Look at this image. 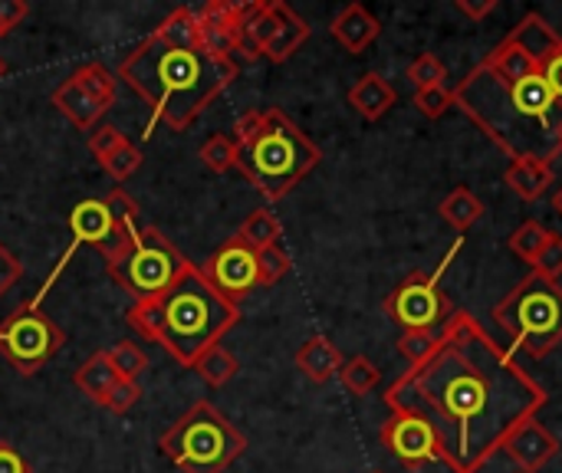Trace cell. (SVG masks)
<instances>
[{"mask_svg": "<svg viewBox=\"0 0 562 473\" xmlns=\"http://www.w3.org/2000/svg\"><path fill=\"white\" fill-rule=\"evenodd\" d=\"M504 454L520 468V473H540L560 454V441L540 418H530L510 435V441L504 444Z\"/></svg>", "mask_w": 562, "mask_h": 473, "instance_id": "5bb4252c", "label": "cell"}, {"mask_svg": "<svg viewBox=\"0 0 562 473\" xmlns=\"http://www.w3.org/2000/svg\"><path fill=\"white\" fill-rule=\"evenodd\" d=\"M533 273H540V277H547V280H557V283H560V277H562L560 234H553V237H550V244L543 247V254H540V257H537V263H533Z\"/></svg>", "mask_w": 562, "mask_h": 473, "instance_id": "8d00e7d4", "label": "cell"}, {"mask_svg": "<svg viewBox=\"0 0 562 473\" xmlns=\"http://www.w3.org/2000/svg\"><path fill=\"white\" fill-rule=\"evenodd\" d=\"M128 138H125V132L122 128H115V125H99L92 135H89V151L95 155V161H105L119 145H125Z\"/></svg>", "mask_w": 562, "mask_h": 473, "instance_id": "d590c367", "label": "cell"}, {"mask_svg": "<svg viewBox=\"0 0 562 473\" xmlns=\"http://www.w3.org/2000/svg\"><path fill=\"white\" fill-rule=\"evenodd\" d=\"M237 237L250 247V250H267V247H277L280 237H283V224L277 221L273 211L267 207H257L244 217V224L237 227Z\"/></svg>", "mask_w": 562, "mask_h": 473, "instance_id": "cb8c5ba5", "label": "cell"}, {"mask_svg": "<svg viewBox=\"0 0 562 473\" xmlns=\"http://www.w3.org/2000/svg\"><path fill=\"white\" fill-rule=\"evenodd\" d=\"M349 105L366 119V122H379L395 102H398V92L389 79H382L379 72H366L356 79V86L346 92Z\"/></svg>", "mask_w": 562, "mask_h": 473, "instance_id": "2e32d148", "label": "cell"}, {"mask_svg": "<svg viewBox=\"0 0 562 473\" xmlns=\"http://www.w3.org/2000/svg\"><path fill=\"white\" fill-rule=\"evenodd\" d=\"M237 76V59L214 56L207 46H175L155 33L132 46L115 66V79H122L135 95H142L151 105V119L142 138H151L158 122H165L171 132L191 128L194 119Z\"/></svg>", "mask_w": 562, "mask_h": 473, "instance_id": "3957f363", "label": "cell"}, {"mask_svg": "<svg viewBox=\"0 0 562 473\" xmlns=\"http://www.w3.org/2000/svg\"><path fill=\"white\" fill-rule=\"evenodd\" d=\"M0 473H30V464L7 441H0Z\"/></svg>", "mask_w": 562, "mask_h": 473, "instance_id": "7bdbcfd3", "label": "cell"}, {"mask_svg": "<svg viewBox=\"0 0 562 473\" xmlns=\"http://www.w3.org/2000/svg\"><path fill=\"white\" fill-rule=\"evenodd\" d=\"M26 13H30V7L23 0H0V36L16 30L26 20Z\"/></svg>", "mask_w": 562, "mask_h": 473, "instance_id": "f35d334b", "label": "cell"}, {"mask_svg": "<svg viewBox=\"0 0 562 473\" xmlns=\"http://www.w3.org/2000/svg\"><path fill=\"white\" fill-rule=\"evenodd\" d=\"M102 165V171L112 178V181H128L142 165H145V155H142V148L138 145H132V142H125V145H119L105 161H99Z\"/></svg>", "mask_w": 562, "mask_h": 473, "instance_id": "f546056e", "label": "cell"}, {"mask_svg": "<svg viewBox=\"0 0 562 473\" xmlns=\"http://www.w3.org/2000/svg\"><path fill=\"white\" fill-rule=\"evenodd\" d=\"M260 122H263V112H257V109L244 112V115L234 122V135H231V138H234L237 145H244L247 138H254V132L260 128Z\"/></svg>", "mask_w": 562, "mask_h": 473, "instance_id": "60d3db41", "label": "cell"}, {"mask_svg": "<svg viewBox=\"0 0 562 473\" xmlns=\"http://www.w3.org/2000/svg\"><path fill=\"white\" fill-rule=\"evenodd\" d=\"M240 306L224 300L194 263L161 296L132 303L125 323L142 339L158 342L178 365L194 369L198 359L240 323Z\"/></svg>", "mask_w": 562, "mask_h": 473, "instance_id": "277c9868", "label": "cell"}, {"mask_svg": "<svg viewBox=\"0 0 562 473\" xmlns=\"http://www.w3.org/2000/svg\"><path fill=\"white\" fill-rule=\"evenodd\" d=\"M553 211H557V214L562 217V184H560V191L553 194Z\"/></svg>", "mask_w": 562, "mask_h": 473, "instance_id": "ee69618b", "label": "cell"}, {"mask_svg": "<svg viewBox=\"0 0 562 473\" xmlns=\"http://www.w3.org/2000/svg\"><path fill=\"white\" fill-rule=\"evenodd\" d=\"M408 79L415 82L418 92H422V89H438V86H445V79H448V66H445L435 53H422V56L412 59Z\"/></svg>", "mask_w": 562, "mask_h": 473, "instance_id": "4dcf8cb0", "label": "cell"}, {"mask_svg": "<svg viewBox=\"0 0 562 473\" xmlns=\"http://www.w3.org/2000/svg\"><path fill=\"white\" fill-rule=\"evenodd\" d=\"M438 346V329H405L398 339V352L408 359V365H422Z\"/></svg>", "mask_w": 562, "mask_h": 473, "instance_id": "d6a6232c", "label": "cell"}, {"mask_svg": "<svg viewBox=\"0 0 562 473\" xmlns=\"http://www.w3.org/2000/svg\"><path fill=\"white\" fill-rule=\"evenodd\" d=\"M540 76L547 79V86L553 89V95L562 102V40L547 53V59L540 63Z\"/></svg>", "mask_w": 562, "mask_h": 473, "instance_id": "74e56055", "label": "cell"}, {"mask_svg": "<svg viewBox=\"0 0 562 473\" xmlns=\"http://www.w3.org/2000/svg\"><path fill=\"white\" fill-rule=\"evenodd\" d=\"M379 379H382V372L375 369V362H372L369 356H352V359H346L342 369H339L342 388H346L349 395H356V398L375 392V388H379Z\"/></svg>", "mask_w": 562, "mask_h": 473, "instance_id": "484cf974", "label": "cell"}, {"mask_svg": "<svg viewBox=\"0 0 562 473\" xmlns=\"http://www.w3.org/2000/svg\"><path fill=\"white\" fill-rule=\"evenodd\" d=\"M69 82L76 86V89H82L95 105H102L105 112L115 105V99H119V79H115V72L105 66V63H86V66H79L72 76H69Z\"/></svg>", "mask_w": 562, "mask_h": 473, "instance_id": "7402d4cb", "label": "cell"}, {"mask_svg": "<svg viewBox=\"0 0 562 473\" xmlns=\"http://www.w3.org/2000/svg\"><path fill=\"white\" fill-rule=\"evenodd\" d=\"M204 280L231 303H244L257 286H260V277H257V250H250L237 234L227 237L214 254L211 260L201 267Z\"/></svg>", "mask_w": 562, "mask_h": 473, "instance_id": "7c38bea8", "label": "cell"}, {"mask_svg": "<svg viewBox=\"0 0 562 473\" xmlns=\"http://www.w3.org/2000/svg\"><path fill=\"white\" fill-rule=\"evenodd\" d=\"M547 388L468 313L454 309L438 346L385 392L392 415L422 421L451 473H477L510 435L540 415Z\"/></svg>", "mask_w": 562, "mask_h": 473, "instance_id": "6da1fadb", "label": "cell"}, {"mask_svg": "<svg viewBox=\"0 0 562 473\" xmlns=\"http://www.w3.org/2000/svg\"><path fill=\"white\" fill-rule=\"evenodd\" d=\"M550 237H553V230H547L540 221H524L514 234H510V240H507V247H510V254L514 257H520L524 263H537V257L543 254V247L550 244Z\"/></svg>", "mask_w": 562, "mask_h": 473, "instance_id": "4316f807", "label": "cell"}, {"mask_svg": "<svg viewBox=\"0 0 562 473\" xmlns=\"http://www.w3.org/2000/svg\"><path fill=\"white\" fill-rule=\"evenodd\" d=\"M23 277V263L10 254L7 244H0V296Z\"/></svg>", "mask_w": 562, "mask_h": 473, "instance_id": "ab89813d", "label": "cell"}, {"mask_svg": "<svg viewBox=\"0 0 562 473\" xmlns=\"http://www.w3.org/2000/svg\"><path fill=\"white\" fill-rule=\"evenodd\" d=\"M379 438H382V448H389V454H392L402 468H408V471H418V468L438 461V448H435L431 431H428L422 421H415V418L392 415V418L382 425Z\"/></svg>", "mask_w": 562, "mask_h": 473, "instance_id": "4fadbf2b", "label": "cell"}, {"mask_svg": "<svg viewBox=\"0 0 562 473\" xmlns=\"http://www.w3.org/2000/svg\"><path fill=\"white\" fill-rule=\"evenodd\" d=\"M293 260L290 254L277 244V247H267L257 254V277H260V286H277L286 273H290Z\"/></svg>", "mask_w": 562, "mask_h": 473, "instance_id": "1f68e13d", "label": "cell"}, {"mask_svg": "<svg viewBox=\"0 0 562 473\" xmlns=\"http://www.w3.org/2000/svg\"><path fill=\"white\" fill-rule=\"evenodd\" d=\"M142 395H145V388H142L138 382H132V379H119V382H115V388L109 392V398H105V405H102V408H109L112 415H128V412L142 402Z\"/></svg>", "mask_w": 562, "mask_h": 473, "instance_id": "e575fe53", "label": "cell"}, {"mask_svg": "<svg viewBox=\"0 0 562 473\" xmlns=\"http://www.w3.org/2000/svg\"><path fill=\"white\" fill-rule=\"evenodd\" d=\"M237 369H240V362H237L221 342L211 346V349L198 359V365H194V372L201 375V382L211 385V388H224V385L237 375Z\"/></svg>", "mask_w": 562, "mask_h": 473, "instance_id": "d4e9b609", "label": "cell"}, {"mask_svg": "<svg viewBox=\"0 0 562 473\" xmlns=\"http://www.w3.org/2000/svg\"><path fill=\"white\" fill-rule=\"evenodd\" d=\"M494 323L533 359H547L562 342V286L540 273L524 277L497 306Z\"/></svg>", "mask_w": 562, "mask_h": 473, "instance_id": "52a82bcc", "label": "cell"}, {"mask_svg": "<svg viewBox=\"0 0 562 473\" xmlns=\"http://www.w3.org/2000/svg\"><path fill=\"white\" fill-rule=\"evenodd\" d=\"M464 247V237H458V244L448 250V257L441 260L438 273H425L415 270L408 273V280H402L385 300L382 309L392 323H398L402 329H441L451 319V300L441 286V277L448 270V263L454 260V254Z\"/></svg>", "mask_w": 562, "mask_h": 473, "instance_id": "9c48e42d", "label": "cell"}, {"mask_svg": "<svg viewBox=\"0 0 562 473\" xmlns=\"http://www.w3.org/2000/svg\"><path fill=\"white\" fill-rule=\"evenodd\" d=\"M191 267L194 263L158 227H138L135 237L112 260H105L109 277L132 296V303L161 296Z\"/></svg>", "mask_w": 562, "mask_h": 473, "instance_id": "ba28073f", "label": "cell"}, {"mask_svg": "<svg viewBox=\"0 0 562 473\" xmlns=\"http://www.w3.org/2000/svg\"><path fill=\"white\" fill-rule=\"evenodd\" d=\"M323 161L319 145L300 132L283 109H267L254 138L237 145V171L267 198H286L316 165Z\"/></svg>", "mask_w": 562, "mask_h": 473, "instance_id": "5b68a950", "label": "cell"}, {"mask_svg": "<svg viewBox=\"0 0 562 473\" xmlns=\"http://www.w3.org/2000/svg\"><path fill=\"white\" fill-rule=\"evenodd\" d=\"M454 7H458V13H464L468 20L477 23V20H484L487 13L497 10V0H458Z\"/></svg>", "mask_w": 562, "mask_h": 473, "instance_id": "b9f144b4", "label": "cell"}, {"mask_svg": "<svg viewBox=\"0 0 562 473\" xmlns=\"http://www.w3.org/2000/svg\"><path fill=\"white\" fill-rule=\"evenodd\" d=\"M66 346V333L46 316L40 306L23 303L0 323V356L20 372L36 375L59 349Z\"/></svg>", "mask_w": 562, "mask_h": 473, "instance_id": "30bf717a", "label": "cell"}, {"mask_svg": "<svg viewBox=\"0 0 562 473\" xmlns=\"http://www.w3.org/2000/svg\"><path fill=\"white\" fill-rule=\"evenodd\" d=\"M293 362H296V369H300L310 382L326 385L329 379L339 375V369H342L346 359H342V352L336 349V342H329L326 336H310V339L296 349Z\"/></svg>", "mask_w": 562, "mask_h": 473, "instance_id": "e0dca14e", "label": "cell"}, {"mask_svg": "<svg viewBox=\"0 0 562 473\" xmlns=\"http://www.w3.org/2000/svg\"><path fill=\"white\" fill-rule=\"evenodd\" d=\"M158 451L181 473H224L244 451V431L211 402H194L161 438Z\"/></svg>", "mask_w": 562, "mask_h": 473, "instance_id": "8992f818", "label": "cell"}, {"mask_svg": "<svg viewBox=\"0 0 562 473\" xmlns=\"http://www.w3.org/2000/svg\"><path fill=\"white\" fill-rule=\"evenodd\" d=\"M7 72H10V66H7V59H3V56H0V79H3V76H7Z\"/></svg>", "mask_w": 562, "mask_h": 473, "instance_id": "f6af8a7d", "label": "cell"}, {"mask_svg": "<svg viewBox=\"0 0 562 473\" xmlns=\"http://www.w3.org/2000/svg\"><path fill=\"white\" fill-rule=\"evenodd\" d=\"M415 105L425 119H445L448 109H454V95L448 86H438V89H422L415 92Z\"/></svg>", "mask_w": 562, "mask_h": 473, "instance_id": "836d02e7", "label": "cell"}, {"mask_svg": "<svg viewBox=\"0 0 562 473\" xmlns=\"http://www.w3.org/2000/svg\"><path fill=\"white\" fill-rule=\"evenodd\" d=\"M329 33H333V40H336L346 53L359 56V53H366V49L379 40L382 23L369 13V7H362V3H346V7L333 16Z\"/></svg>", "mask_w": 562, "mask_h": 473, "instance_id": "9a60e30c", "label": "cell"}, {"mask_svg": "<svg viewBox=\"0 0 562 473\" xmlns=\"http://www.w3.org/2000/svg\"><path fill=\"white\" fill-rule=\"evenodd\" d=\"M105 352H109V362H112V369L119 372V379L138 382V375L148 369V356H145L132 339H122V342H115V346L105 349Z\"/></svg>", "mask_w": 562, "mask_h": 473, "instance_id": "f1b7e54d", "label": "cell"}, {"mask_svg": "<svg viewBox=\"0 0 562 473\" xmlns=\"http://www.w3.org/2000/svg\"><path fill=\"white\" fill-rule=\"evenodd\" d=\"M201 161L204 168H211L214 174H224L237 165V142L224 132L211 135L204 145H201Z\"/></svg>", "mask_w": 562, "mask_h": 473, "instance_id": "83f0119b", "label": "cell"}, {"mask_svg": "<svg viewBox=\"0 0 562 473\" xmlns=\"http://www.w3.org/2000/svg\"><path fill=\"white\" fill-rule=\"evenodd\" d=\"M441 217L458 230V234H468L481 217H484V201L471 191V188H454L441 204H438Z\"/></svg>", "mask_w": 562, "mask_h": 473, "instance_id": "603a6c76", "label": "cell"}, {"mask_svg": "<svg viewBox=\"0 0 562 473\" xmlns=\"http://www.w3.org/2000/svg\"><path fill=\"white\" fill-rule=\"evenodd\" d=\"M454 105L514 161L562 155V102L537 59L507 33L454 89Z\"/></svg>", "mask_w": 562, "mask_h": 473, "instance_id": "7a4b0ae2", "label": "cell"}, {"mask_svg": "<svg viewBox=\"0 0 562 473\" xmlns=\"http://www.w3.org/2000/svg\"><path fill=\"white\" fill-rule=\"evenodd\" d=\"M504 181L507 188L524 198V201H537L550 184H553V165L547 161H533V158H524V161H510L507 171H504Z\"/></svg>", "mask_w": 562, "mask_h": 473, "instance_id": "44dd1931", "label": "cell"}, {"mask_svg": "<svg viewBox=\"0 0 562 473\" xmlns=\"http://www.w3.org/2000/svg\"><path fill=\"white\" fill-rule=\"evenodd\" d=\"M115 382H119V372L112 369L105 349L92 352V356L72 372V385H76L89 402H95L99 408L105 405V398H109V392L115 388Z\"/></svg>", "mask_w": 562, "mask_h": 473, "instance_id": "d6986e66", "label": "cell"}, {"mask_svg": "<svg viewBox=\"0 0 562 473\" xmlns=\"http://www.w3.org/2000/svg\"><path fill=\"white\" fill-rule=\"evenodd\" d=\"M375 473H382V471H375Z\"/></svg>", "mask_w": 562, "mask_h": 473, "instance_id": "bcb514c9", "label": "cell"}, {"mask_svg": "<svg viewBox=\"0 0 562 473\" xmlns=\"http://www.w3.org/2000/svg\"><path fill=\"white\" fill-rule=\"evenodd\" d=\"M306 40H310V23L290 3L280 0V23H277V33L270 36V43L263 46V59L286 63Z\"/></svg>", "mask_w": 562, "mask_h": 473, "instance_id": "ac0fdd59", "label": "cell"}, {"mask_svg": "<svg viewBox=\"0 0 562 473\" xmlns=\"http://www.w3.org/2000/svg\"><path fill=\"white\" fill-rule=\"evenodd\" d=\"M135 230L138 227H125V224H119L115 221V214H112V207L105 204V201H99V198H86V201H79L72 211H69V247L63 250V257H59V263L53 267V273L43 280V286L36 290V296L33 300H26V303H33V306H40L43 300H46V293L53 290V283L59 280V273L66 270V263L72 260V254L82 247V244H89L102 260H112L132 237H135Z\"/></svg>", "mask_w": 562, "mask_h": 473, "instance_id": "8fae6325", "label": "cell"}, {"mask_svg": "<svg viewBox=\"0 0 562 473\" xmlns=\"http://www.w3.org/2000/svg\"><path fill=\"white\" fill-rule=\"evenodd\" d=\"M53 105L79 128V132H95L99 128V122H102V115H105V109L102 105H95L82 89H76L69 79L66 82H59L56 89H53Z\"/></svg>", "mask_w": 562, "mask_h": 473, "instance_id": "ffe728a7", "label": "cell"}]
</instances>
